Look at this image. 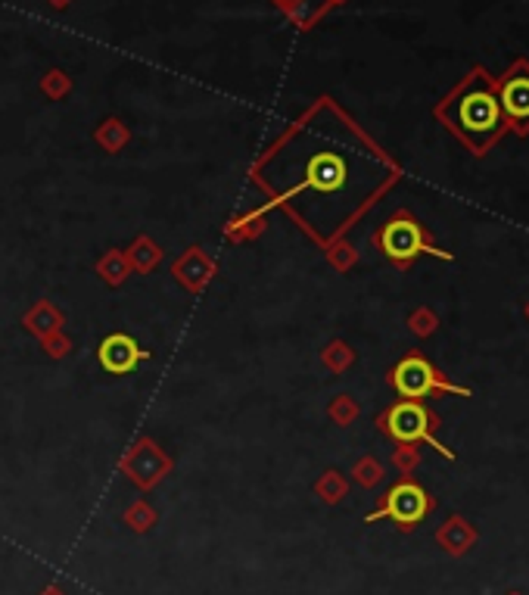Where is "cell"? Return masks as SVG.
Wrapping results in <instances>:
<instances>
[{
	"label": "cell",
	"instance_id": "cell-1",
	"mask_svg": "<svg viewBox=\"0 0 529 595\" xmlns=\"http://www.w3.org/2000/svg\"><path fill=\"white\" fill-rule=\"evenodd\" d=\"M439 116L473 153H486L507 128L498 94H495V81L483 69H473L454 87L445 97Z\"/></svg>",
	"mask_w": 529,
	"mask_h": 595
},
{
	"label": "cell",
	"instance_id": "cell-2",
	"mask_svg": "<svg viewBox=\"0 0 529 595\" xmlns=\"http://www.w3.org/2000/svg\"><path fill=\"white\" fill-rule=\"evenodd\" d=\"M377 243L392 262H399V266H408L411 259H417V256H424V253L452 262L449 249H439L436 243L424 234V228H420L417 221L411 219V215H405V212L386 221L383 231L377 234Z\"/></svg>",
	"mask_w": 529,
	"mask_h": 595
},
{
	"label": "cell",
	"instance_id": "cell-3",
	"mask_svg": "<svg viewBox=\"0 0 529 595\" xmlns=\"http://www.w3.org/2000/svg\"><path fill=\"white\" fill-rule=\"evenodd\" d=\"M430 428H433V415L426 411V405L415 402V399H402V402H396L383 415V430L396 439V443H405V446L426 443L430 449H436L439 455L454 462V452L445 449V446L430 434Z\"/></svg>",
	"mask_w": 529,
	"mask_h": 595
},
{
	"label": "cell",
	"instance_id": "cell-4",
	"mask_svg": "<svg viewBox=\"0 0 529 595\" xmlns=\"http://www.w3.org/2000/svg\"><path fill=\"white\" fill-rule=\"evenodd\" d=\"M392 387L402 399H420L433 396V393H454V396H471L467 387H454V383L445 381L436 368H433L426 358L420 356H408L392 368Z\"/></svg>",
	"mask_w": 529,
	"mask_h": 595
},
{
	"label": "cell",
	"instance_id": "cell-5",
	"mask_svg": "<svg viewBox=\"0 0 529 595\" xmlns=\"http://www.w3.org/2000/svg\"><path fill=\"white\" fill-rule=\"evenodd\" d=\"M345 181H349V162H345V157H340L336 150H321L315 153V157L309 159V166H305V178L300 181L296 187H290L287 194H281L274 203H287L293 200L296 194L302 191H318V194H340L345 187ZM274 203H268V206H262L259 212H264V209H271ZM256 212V215H259Z\"/></svg>",
	"mask_w": 529,
	"mask_h": 595
},
{
	"label": "cell",
	"instance_id": "cell-6",
	"mask_svg": "<svg viewBox=\"0 0 529 595\" xmlns=\"http://www.w3.org/2000/svg\"><path fill=\"white\" fill-rule=\"evenodd\" d=\"M430 509H433V499L426 496L417 483L402 480V483H396L390 492H386L383 505H380L377 511H371L364 520H368V524H377V520L390 518V520H396L402 530H411V527H417L420 520L430 515Z\"/></svg>",
	"mask_w": 529,
	"mask_h": 595
},
{
	"label": "cell",
	"instance_id": "cell-7",
	"mask_svg": "<svg viewBox=\"0 0 529 595\" xmlns=\"http://www.w3.org/2000/svg\"><path fill=\"white\" fill-rule=\"evenodd\" d=\"M495 94H498L501 113H505L507 125L517 128L520 134L529 131V63L526 59H517L505 76L495 85Z\"/></svg>",
	"mask_w": 529,
	"mask_h": 595
},
{
	"label": "cell",
	"instance_id": "cell-8",
	"mask_svg": "<svg viewBox=\"0 0 529 595\" xmlns=\"http://www.w3.org/2000/svg\"><path fill=\"white\" fill-rule=\"evenodd\" d=\"M97 358H100V365L110 371V374H131V371L138 368V362H147V358H153V353L140 347L134 337L110 334L103 343H100Z\"/></svg>",
	"mask_w": 529,
	"mask_h": 595
},
{
	"label": "cell",
	"instance_id": "cell-9",
	"mask_svg": "<svg viewBox=\"0 0 529 595\" xmlns=\"http://www.w3.org/2000/svg\"><path fill=\"white\" fill-rule=\"evenodd\" d=\"M473 539H477V533H473L471 527H467V520H461V518H452L449 524H445V530L439 533V543H443L452 555L467 552L473 545Z\"/></svg>",
	"mask_w": 529,
	"mask_h": 595
},
{
	"label": "cell",
	"instance_id": "cell-10",
	"mask_svg": "<svg viewBox=\"0 0 529 595\" xmlns=\"http://www.w3.org/2000/svg\"><path fill=\"white\" fill-rule=\"evenodd\" d=\"M511 595H520V592H511Z\"/></svg>",
	"mask_w": 529,
	"mask_h": 595
}]
</instances>
